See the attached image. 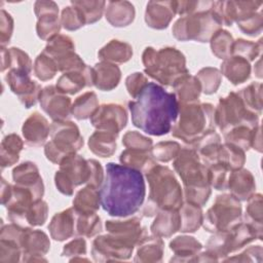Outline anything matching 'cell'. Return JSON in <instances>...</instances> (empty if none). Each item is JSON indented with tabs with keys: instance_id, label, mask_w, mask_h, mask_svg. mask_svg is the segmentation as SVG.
I'll list each match as a JSON object with an SVG mask.
<instances>
[{
	"instance_id": "obj_1",
	"label": "cell",
	"mask_w": 263,
	"mask_h": 263,
	"mask_svg": "<svg viewBox=\"0 0 263 263\" xmlns=\"http://www.w3.org/2000/svg\"><path fill=\"white\" fill-rule=\"evenodd\" d=\"M146 194L145 180L140 171L109 162L100 189L101 205L113 217H127L137 213Z\"/></svg>"
},
{
	"instance_id": "obj_2",
	"label": "cell",
	"mask_w": 263,
	"mask_h": 263,
	"mask_svg": "<svg viewBox=\"0 0 263 263\" xmlns=\"http://www.w3.org/2000/svg\"><path fill=\"white\" fill-rule=\"evenodd\" d=\"M128 109L133 124L152 136L171 132L179 115L175 93L154 82H148L139 96L128 102Z\"/></svg>"
},
{
	"instance_id": "obj_3",
	"label": "cell",
	"mask_w": 263,
	"mask_h": 263,
	"mask_svg": "<svg viewBox=\"0 0 263 263\" xmlns=\"http://www.w3.org/2000/svg\"><path fill=\"white\" fill-rule=\"evenodd\" d=\"M149 184V195L143 208V216H155L161 210L180 209L183 192L173 171L166 165L154 164L145 173Z\"/></svg>"
},
{
	"instance_id": "obj_4",
	"label": "cell",
	"mask_w": 263,
	"mask_h": 263,
	"mask_svg": "<svg viewBox=\"0 0 263 263\" xmlns=\"http://www.w3.org/2000/svg\"><path fill=\"white\" fill-rule=\"evenodd\" d=\"M173 166L184 185L185 200L204 205L211 195L208 167L202 163L195 149L181 148L174 159Z\"/></svg>"
},
{
	"instance_id": "obj_5",
	"label": "cell",
	"mask_w": 263,
	"mask_h": 263,
	"mask_svg": "<svg viewBox=\"0 0 263 263\" xmlns=\"http://www.w3.org/2000/svg\"><path fill=\"white\" fill-rule=\"evenodd\" d=\"M222 25L218 1H199L197 10L177 20L172 32L174 37L181 41L208 42L221 30Z\"/></svg>"
},
{
	"instance_id": "obj_6",
	"label": "cell",
	"mask_w": 263,
	"mask_h": 263,
	"mask_svg": "<svg viewBox=\"0 0 263 263\" xmlns=\"http://www.w3.org/2000/svg\"><path fill=\"white\" fill-rule=\"evenodd\" d=\"M59 165L60 170L54 175V183L64 195H72L74 189L82 184L100 189L104 182L103 166L96 159H85L75 153L65 157Z\"/></svg>"
},
{
	"instance_id": "obj_7",
	"label": "cell",
	"mask_w": 263,
	"mask_h": 263,
	"mask_svg": "<svg viewBox=\"0 0 263 263\" xmlns=\"http://www.w3.org/2000/svg\"><path fill=\"white\" fill-rule=\"evenodd\" d=\"M179 120L172 127V135L193 147L200 139L215 132V108L199 101L179 104Z\"/></svg>"
},
{
	"instance_id": "obj_8",
	"label": "cell",
	"mask_w": 263,
	"mask_h": 263,
	"mask_svg": "<svg viewBox=\"0 0 263 263\" xmlns=\"http://www.w3.org/2000/svg\"><path fill=\"white\" fill-rule=\"evenodd\" d=\"M142 62L145 73L162 85L173 86L178 79L189 74L185 55L175 47L155 49L148 46L143 51Z\"/></svg>"
},
{
	"instance_id": "obj_9",
	"label": "cell",
	"mask_w": 263,
	"mask_h": 263,
	"mask_svg": "<svg viewBox=\"0 0 263 263\" xmlns=\"http://www.w3.org/2000/svg\"><path fill=\"white\" fill-rule=\"evenodd\" d=\"M262 238V229L249 222H237L226 231L215 232L206 243V253L215 261L223 259L255 239Z\"/></svg>"
},
{
	"instance_id": "obj_10",
	"label": "cell",
	"mask_w": 263,
	"mask_h": 263,
	"mask_svg": "<svg viewBox=\"0 0 263 263\" xmlns=\"http://www.w3.org/2000/svg\"><path fill=\"white\" fill-rule=\"evenodd\" d=\"M49 135L50 141L45 144L44 154L54 164H60L65 157L75 154L83 146V137L78 126L70 120L53 121Z\"/></svg>"
},
{
	"instance_id": "obj_11",
	"label": "cell",
	"mask_w": 263,
	"mask_h": 263,
	"mask_svg": "<svg viewBox=\"0 0 263 263\" xmlns=\"http://www.w3.org/2000/svg\"><path fill=\"white\" fill-rule=\"evenodd\" d=\"M259 116L249 110L239 95L234 91L220 98L215 108V123L223 134L239 125L255 127L259 125Z\"/></svg>"
},
{
	"instance_id": "obj_12",
	"label": "cell",
	"mask_w": 263,
	"mask_h": 263,
	"mask_svg": "<svg viewBox=\"0 0 263 263\" xmlns=\"http://www.w3.org/2000/svg\"><path fill=\"white\" fill-rule=\"evenodd\" d=\"M241 217L240 201L232 194H221L203 216L202 226L210 232L228 230L239 222Z\"/></svg>"
},
{
	"instance_id": "obj_13",
	"label": "cell",
	"mask_w": 263,
	"mask_h": 263,
	"mask_svg": "<svg viewBox=\"0 0 263 263\" xmlns=\"http://www.w3.org/2000/svg\"><path fill=\"white\" fill-rule=\"evenodd\" d=\"M74 49L75 45L71 37L58 34L47 41V44L42 51L54 61L60 72L66 73L82 70L87 66Z\"/></svg>"
},
{
	"instance_id": "obj_14",
	"label": "cell",
	"mask_w": 263,
	"mask_h": 263,
	"mask_svg": "<svg viewBox=\"0 0 263 263\" xmlns=\"http://www.w3.org/2000/svg\"><path fill=\"white\" fill-rule=\"evenodd\" d=\"M134 245L130 242L107 233L97 236L92 241L91 255L95 261H122L128 259L134 251Z\"/></svg>"
},
{
	"instance_id": "obj_15",
	"label": "cell",
	"mask_w": 263,
	"mask_h": 263,
	"mask_svg": "<svg viewBox=\"0 0 263 263\" xmlns=\"http://www.w3.org/2000/svg\"><path fill=\"white\" fill-rule=\"evenodd\" d=\"M5 80L10 90L26 108H31L39 101L42 88L38 82L30 78V73L11 69L5 75Z\"/></svg>"
},
{
	"instance_id": "obj_16",
	"label": "cell",
	"mask_w": 263,
	"mask_h": 263,
	"mask_svg": "<svg viewBox=\"0 0 263 263\" xmlns=\"http://www.w3.org/2000/svg\"><path fill=\"white\" fill-rule=\"evenodd\" d=\"M34 12L37 16L36 32L40 39L49 40L58 35L61 30V18H59V6L53 1H36Z\"/></svg>"
},
{
	"instance_id": "obj_17",
	"label": "cell",
	"mask_w": 263,
	"mask_h": 263,
	"mask_svg": "<svg viewBox=\"0 0 263 263\" xmlns=\"http://www.w3.org/2000/svg\"><path fill=\"white\" fill-rule=\"evenodd\" d=\"M89 119L91 125L97 129L118 135L126 126L127 113L121 105L110 103L99 106Z\"/></svg>"
},
{
	"instance_id": "obj_18",
	"label": "cell",
	"mask_w": 263,
	"mask_h": 263,
	"mask_svg": "<svg viewBox=\"0 0 263 263\" xmlns=\"http://www.w3.org/2000/svg\"><path fill=\"white\" fill-rule=\"evenodd\" d=\"M39 103L42 110L53 121L68 120L71 116V100L65 93L61 92L55 85H47L42 88Z\"/></svg>"
},
{
	"instance_id": "obj_19",
	"label": "cell",
	"mask_w": 263,
	"mask_h": 263,
	"mask_svg": "<svg viewBox=\"0 0 263 263\" xmlns=\"http://www.w3.org/2000/svg\"><path fill=\"white\" fill-rule=\"evenodd\" d=\"M20 247L22 249L21 261H46L43 256L49 251L50 241L45 232L24 227L20 236Z\"/></svg>"
},
{
	"instance_id": "obj_20",
	"label": "cell",
	"mask_w": 263,
	"mask_h": 263,
	"mask_svg": "<svg viewBox=\"0 0 263 263\" xmlns=\"http://www.w3.org/2000/svg\"><path fill=\"white\" fill-rule=\"evenodd\" d=\"M105 227L108 233L116 235L134 246H137L147 235L146 228L141 225V219L138 217L127 220H108Z\"/></svg>"
},
{
	"instance_id": "obj_21",
	"label": "cell",
	"mask_w": 263,
	"mask_h": 263,
	"mask_svg": "<svg viewBox=\"0 0 263 263\" xmlns=\"http://www.w3.org/2000/svg\"><path fill=\"white\" fill-rule=\"evenodd\" d=\"M22 133L27 145L40 147L45 144L50 134V125L44 116L34 112L25 120Z\"/></svg>"
},
{
	"instance_id": "obj_22",
	"label": "cell",
	"mask_w": 263,
	"mask_h": 263,
	"mask_svg": "<svg viewBox=\"0 0 263 263\" xmlns=\"http://www.w3.org/2000/svg\"><path fill=\"white\" fill-rule=\"evenodd\" d=\"M93 68L86 66L82 70L63 73L55 84V87L63 93L75 95L84 87L93 85Z\"/></svg>"
},
{
	"instance_id": "obj_23",
	"label": "cell",
	"mask_w": 263,
	"mask_h": 263,
	"mask_svg": "<svg viewBox=\"0 0 263 263\" xmlns=\"http://www.w3.org/2000/svg\"><path fill=\"white\" fill-rule=\"evenodd\" d=\"M12 179L16 185L31 189L38 199H42L44 185L37 165L32 161H26L12 170Z\"/></svg>"
},
{
	"instance_id": "obj_24",
	"label": "cell",
	"mask_w": 263,
	"mask_h": 263,
	"mask_svg": "<svg viewBox=\"0 0 263 263\" xmlns=\"http://www.w3.org/2000/svg\"><path fill=\"white\" fill-rule=\"evenodd\" d=\"M175 15V1H149L146 5L145 22L152 29L163 30L167 28Z\"/></svg>"
},
{
	"instance_id": "obj_25",
	"label": "cell",
	"mask_w": 263,
	"mask_h": 263,
	"mask_svg": "<svg viewBox=\"0 0 263 263\" xmlns=\"http://www.w3.org/2000/svg\"><path fill=\"white\" fill-rule=\"evenodd\" d=\"M227 189L238 200H248L256 190V183L252 173L246 168H237L230 172Z\"/></svg>"
},
{
	"instance_id": "obj_26",
	"label": "cell",
	"mask_w": 263,
	"mask_h": 263,
	"mask_svg": "<svg viewBox=\"0 0 263 263\" xmlns=\"http://www.w3.org/2000/svg\"><path fill=\"white\" fill-rule=\"evenodd\" d=\"M181 216L179 209L161 210L156 214L150 226L151 233L158 237H170L180 230Z\"/></svg>"
},
{
	"instance_id": "obj_27",
	"label": "cell",
	"mask_w": 263,
	"mask_h": 263,
	"mask_svg": "<svg viewBox=\"0 0 263 263\" xmlns=\"http://www.w3.org/2000/svg\"><path fill=\"white\" fill-rule=\"evenodd\" d=\"M136 15L135 6L129 1H108L105 7L107 22L116 28L129 26Z\"/></svg>"
},
{
	"instance_id": "obj_28",
	"label": "cell",
	"mask_w": 263,
	"mask_h": 263,
	"mask_svg": "<svg viewBox=\"0 0 263 263\" xmlns=\"http://www.w3.org/2000/svg\"><path fill=\"white\" fill-rule=\"evenodd\" d=\"M51 238L63 241L75 235V213L73 208H69L57 213L48 225Z\"/></svg>"
},
{
	"instance_id": "obj_29",
	"label": "cell",
	"mask_w": 263,
	"mask_h": 263,
	"mask_svg": "<svg viewBox=\"0 0 263 263\" xmlns=\"http://www.w3.org/2000/svg\"><path fill=\"white\" fill-rule=\"evenodd\" d=\"M93 85L104 91L114 89L120 81L121 71L116 64L101 61L93 67Z\"/></svg>"
},
{
	"instance_id": "obj_30",
	"label": "cell",
	"mask_w": 263,
	"mask_h": 263,
	"mask_svg": "<svg viewBox=\"0 0 263 263\" xmlns=\"http://www.w3.org/2000/svg\"><path fill=\"white\" fill-rule=\"evenodd\" d=\"M170 249L174 252L175 256L171 261H196L202 245L193 236L180 235L175 237L170 242Z\"/></svg>"
},
{
	"instance_id": "obj_31",
	"label": "cell",
	"mask_w": 263,
	"mask_h": 263,
	"mask_svg": "<svg viewBox=\"0 0 263 263\" xmlns=\"http://www.w3.org/2000/svg\"><path fill=\"white\" fill-rule=\"evenodd\" d=\"M221 74L224 75L232 84L238 85L250 78V62L238 55H230L221 64Z\"/></svg>"
},
{
	"instance_id": "obj_32",
	"label": "cell",
	"mask_w": 263,
	"mask_h": 263,
	"mask_svg": "<svg viewBox=\"0 0 263 263\" xmlns=\"http://www.w3.org/2000/svg\"><path fill=\"white\" fill-rule=\"evenodd\" d=\"M138 250L134 261L136 262H160L162 260L164 243L161 237L146 235L137 245Z\"/></svg>"
},
{
	"instance_id": "obj_33",
	"label": "cell",
	"mask_w": 263,
	"mask_h": 263,
	"mask_svg": "<svg viewBox=\"0 0 263 263\" xmlns=\"http://www.w3.org/2000/svg\"><path fill=\"white\" fill-rule=\"evenodd\" d=\"M175 96L179 104L197 102L201 92V85L196 76L187 74L178 79L174 85Z\"/></svg>"
},
{
	"instance_id": "obj_34",
	"label": "cell",
	"mask_w": 263,
	"mask_h": 263,
	"mask_svg": "<svg viewBox=\"0 0 263 263\" xmlns=\"http://www.w3.org/2000/svg\"><path fill=\"white\" fill-rule=\"evenodd\" d=\"M98 57L101 61L112 64H123L133 57V47L127 42L113 39L99 50Z\"/></svg>"
},
{
	"instance_id": "obj_35",
	"label": "cell",
	"mask_w": 263,
	"mask_h": 263,
	"mask_svg": "<svg viewBox=\"0 0 263 263\" xmlns=\"http://www.w3.org/2000/svg\"><path fill=\"white\" fill-rule=\"evenodd\" d=\"M21 70L31 74L33 64L27 52L17 47H1V71Z\"/></svg>"
},
{
	"instance_id": "obj_36",
	"label": "cell",
	"mask_w": 263,
	"mask_h": 263,
	"mask_svg": "<svg viewBox=\"0 0 263 263\" xmlns=\"http://www.w3.org/2000/svg\"><path fill=\"white\" fill-rule=\"evenodd\" d=\"M118 135L97 129L88 139L89 150L100 157H110L116 151V138Z\"/></svg>"
},
{
	"instance_id": "obj_37",
	"label": "cell",
	"mask_w": 263,
	"mask_h": 263,
	"mask_svg": "<svg viewBox=\"0 0 263 263\" xmlns=\"http://www.w3.org/2000/svg\"><path fill=\"white\" fill-rule=\"evenodd\" d=\"M119 160L123 165L140 171L144 174L149 171L154 164H156L155 160L152 157L151 151L139 149L126 148L124 151L121 152Z\"/></svg>"
},
{
	"instance_id": "obj_38",
	"label": "cell",
	"mask_w": 263,
	"mask_h": 263,
	"mask_svg": "<svg viewBox=\"0 0 263 263\" xmlns=\"http://www.w3.org/2000/svg\"><path fill=\"white\" fill-rule=\"evenodd\" d=\"M100 205V190L90 185L80 189L73 199V209L79 213H97Z\"/></svg>"
},
{
	"instance_id": "obj_39",
	"label": "cell",
	"mask_w": 263,
	"mask_h": 263,
	"mask_svg": "<svg viewBox=\"0 0 263 263\" xmlns=\"http://www.w3.org/2000/svg\"><path fill=\"white\" fill-rule=\"evenodd\" d=\"M181 216V232H195L202 225L203 215L201 206L189 201L182 203L179 209Z\"/></svg>"
},
{
	"instance_id": "obj_40",
	"label": "cell",
	"mask_w": 263,
	"mask_h": 263,
	"mask_svg": "<svg viewBox=\"0 0 263 263\" xmlns=\"http://www.w3.org/2000/svg\"><path fill=\"white\" fill-rule=\"evenodd\" d=\"M23 140L16 134L5 136L1 142V168L15 164L20 159V152L23 150Z\"/></svg>"
},
{
	"instance_id": "obj_41",
	"label": "cell",
	"mask_w": 263,
	"mask_h": 263,
	"mask_svg": "<svg viewBox=\"0 0 263 263\" xmlns=\"http://www.w3.org/2000/svg\"><path fill=\"white\" fill-rule=\"evenodd\" d=\"M73 208V206H72ZM75 213V235L92 237L102 231L101 218L97 213Z\"/></svg>"
},
{
	"instance_id": "obj_42",
	"label": "cell",
	"mask_w": 263,
	"mask_h": 263,
	"mask_svg": "<svg viewBox=\"0 0 263 263\" xmlns=\"http://www.w3.org/2000/svg\"><path fill=\"white\" fill-rule=\"evenodd\" d=\"M99 108V100L93 91H86L75 99L71 107V114L78 120L90 118Z\"/></svg>"
},
{
	"instance_id": "obj_43",
	"label": "cell",
	"mask_w": 263,
	"mask_h": 263,
	"mask_svg": "<svg viewBox=\"0 0 263 263\" xmlns=\"http://www.w3.org/2000/svg\"><path fill=\"white\" fill-rule=\"evenodd\" d=\"M260 125V124H259ZM251 127L248 125H239L224 133V140L226 143L233 144L243 151L252 148L253 139L258 126Z\"/></svg>"
},
{
	"instance_id": "obj_44",
	"label": "cell",
	"mask_w": 263,
	"mask_h": 263,
	"mask_svg": "<svg viewBox=\"0 0 263 263\" xmlns=\"http://www.w3.org/2000/svg\"><path fill=\"white\" fill-rule=\"evenodd\" d=\"M217 161L226 164L231 171H233L243 166L246 162V154L239 147L225 142L220 145Z\"/></svg>"
},
{
	"instance_id": "obj_45",
	"label": "cell",
	"mask_w": 263,
	"mask_h": 263,
	"mask_svg": "<svg viewBox=\"0 0 263 263\" xmlns=\"http://www.w3.org/2000/svg\"><path fill=\"white\" fill-rule=\"evenodd\" d=\"M106 1L103 0H75L71 1V4L80 9L84 15L86 25L98 22L105 10Z\"/></svg>"
},
{
	"instance_id": "obj_46",
	"label": "cell",
	"mask_w": 263,
	"mask_h": 263,
	"mask_svg": "<svg viewBox=\"0 0 263 263\" xmlns=\"http://www.w3.org/2000/svg\"><path fill=\"white\" fill-rule=\"evenodd\" d=\"M246 107L254 113L260 115L262 111V84L260 82H252L238 92Z\"/></svg>"
},
{
	"instance_id": "obj_47",
	"label": "cell",
	"mask_w": 263,
	"mask_h": 263,
	"mask_svg": "<svg viewBox=\"0 0 263 263\" xmlns=\"http://www.w3.org/2000/svg\"><path fill=\"white\" fill-rule=\"evenodd\" d=\"M233 41V37L228 31L219 30L210 40L212 52L218 59L225 60L229 58L231 55Z\"/></svg>"
},
{
	"instance_id": "obj_48",
	"label": "cell",
	"mask_w": 263,
	"mask_h": 263,
	"mask_svg": "<svg viewBox=\"0 0 263 263\" xmlns=\"http://www.w3.org/2000/svg\"><path fill=\"white\" fill-rule=\"evenodd\" d=\"M201 85V91L205 95L216 92L222 81V74L219 69L214 67H205L196 74Z\"/></svg>"
},
{
	"instance_id": "obj_49",
	"label": "cell",
	"mask_w": 263,
	"mask_h": 263,
	"mask_svg": "<svg viewBox=\"0 0 263 263\" xmlns=\"http://www.w3.org/2000/svg\"><path fill=\"white\" fill-rule=\"evenodd\" d=\"M208 167V179L211 187L216 190H226L228 177L231 170L224 163L217 161L214 162Z\"/></svg>"
},
{
	"instance_id": "obj_50",
	"label": "cell",
	"mask_w": 263,
	"mask_h": 263,
	"mask_svg": "<svg viewBox=\"0 0 263 263\" xmlns=\"http://www.w3.org/2000/svg\"><path fill=\"white\" fill-rule=\"evenodd\" d=\"M261 49H262L261 39L258 42H253V41L245 40L242 38H238L233 41L231 55H238L250 62V61H254L260 55Z\"/></svg>"
},
{
	"instance_id": "obj_51",
	"label": "cell",
	"mask_w": 263,
	"mask_h": 263,
	"mask_svg": "<svg viewBox=\"0 0 263 263\" xmlns=\"http://www.w3.org/2000/svg\"><path fill=\"white\" fill-rule=\"evenodd\" d=\"M58 67L54 61L43 51L38 54L34 63V75L41 81H47L52 79L57 72Z\"/></svg>"
},
{
	"instance_id": "obj_52",
	"label": "cell",
	"mask_w": 263,
	"mask_h": 263,
	"mask_svg": "<svg viewBox=\"0 0 263 263\" xmlns=\"http://www.w3.org/2000/svg\"><path fill=\"white\" fill-rule=\"evenodd\" d=\"M246 222L251 223L258 229H262L263 221V209H262V194L254 193L248 199V205L246 209Z\"/></svg>"
},
{
	"instance_id": "obj_53",
	"label": "cell",
	"mask_w": 263,
	"mask_h": 263,
	"mask_svg": "<svg viewBox=\"0 0 263 263\" xmlns=\"http://www.w3.org/2000/svg\"><path fill=\"white\" fill-rule=\"evenodd\" d=\"M61 25L68 31H75L86 25V23L80 9L71 4L62 10Z\"/></svg>"
},
{
	"instance_id": "obj_54",
	"label": "cell",
	"mask_w": 263,
	"mask_h": 263,
	"mask_svg": "<svg viewBox=\"0 0 263 263\" xmlns=\"http://www.w3.org/2000/svg\"><path fill=\"white\" fill-rule=\"evenodd\" d=\"M181 146L178 142L175 141H164L157 143L154 147H152L151 154L154 160L160 162H168L176 158Z\"/></svg>"
},
{
	"instance_id": "obj_55",
	"label": "cell",
	"mask_w": 263,
	"mask_h": 263,
	"mask_svg": "<svg viewBox=\"0 0 263 263\" xmlns=\"http://www.w3.org/2000/svg\"><path fill=\"white\" fill-rule=\"evenodd\" d=\"M48 215V205L46 201L38 199L31 205L27 217L26 224L30 226H41L45 223Z\"/></svg>"
},
{
	"instance_id": "obj_56",
	"label": "cell",
	"mask_w": 263,
	"mask_h": 263,
	"mask_svg": "<svg viewBox=\"0 0 263 263\" xmlns=\"http://www.w3.org/2000/svg\"><path fill=\"white\" fill-rule=\"evenodd\" d=\"M237 27L239 30L249 35V36H257L262 32V26H263V16L261 11L254 12L240 21L236 22Z\"/></svg>"
},
{
	"instance_id": "obj_57",
	"label": "cell",
	"mask_w": 263,
	"mask_h": 263,
	"mask_svg": "<svg viewBox=\"0 0 263 263\" xmlns=\"http://www.w3.org/2000/svg\"><path fill=\"white\" fill-rule=\"evenodd\" d=\"M122 144L129 149H139L151 151L153 142L150 138L140 134L137 130H129L122 137Z\"/></svg>"
},
{
	"instance_id": "obj_58",
	"label": "cell",
	"mask_w": 263,
	"mask_h": 263,
	"mask_svg": "<svg viewBox=\"0 0 263 263\" xmlns=\"http://www.w3.org/2000/svg\"><path fill=\"white\" fill-rule=\"evenodd\" d=\"M147 83V77L140 72H135L128 75L125 79V86L127 92L133 99H136L139 96V93L142 91V89L146 86Z\"/></svg>"
},
{
	"instance_id": "obj_59",
	"label": "cell",
	"mask_w": 263,
	"mask_h": 263,
	"mask_svg": "<svg viewBox=\"0 0 263 263\" xmlns=\"http://www.w3.org/2000/svg\"><path fill=\"white\" fill-rule=\"evenodd\" d=\"M13 32V18L9 12L5 9H1L0 11V43L1 47H5V45L10 41Z\"/></svg>"
},
{
	"instance_id": "obj_60",
	"label": "cell",
	"mask_w": 263,
	"mask_h": 263,
	"mask_svg": "<svg viewBox=\"0 0 263 263\" xmlns=\"http://www.w3.org/2000/svg\"><path fill=\"white\" fill-rule=\"evenodd\" d=\"M86 254V241L84 238H75L64 246L62 256L73 257L70 261H76L79 256Z\"/></svg>"
},
{
	"instance_id": "obj_61",
	"label": "cell",
	"mask_w": 263,
	"mask_h": 263,
	"mask_svg": "<svg viewBox=\"0 0 263 263\" xmlns=\"http://www.w3.org/2000/svg\"><path fill=\"white\" fill-rule=\"evenodd\" d=\"M262 248L261 246H252L245 250L241 254L238 256H234L228 259H224L225 261H261L262 257Z\"/></svg>"
},
{
	"instance_id": "obj_62",
	"label": "cell",
	"mask_w": 263,
	"mask_h": 263,
	"mask_svg": "<svg viewBox=\"0 0 263 263\" xmlns=\"http://www.w3.org/2000/svg\"><path fill=\"white\" fill-rule=\"evenodd\" d=\"M252 148L255 149L256 151L258 152H261L262 151V142H261V126L259 125L256 133H255V136H254V139H253V144H252Z\"/></svg>"
},
{
	"instance_id": "obj_63",
	"label": "cell",
	"mask_w": 263,
	"mask_h": 263,
	"mask_svg": "<svg viewBox=\"0 0 263 263\" xmlns=\"http://www.w3.org/2000/svg\"><path fill=\"white\" fill-rule=\"evenodd\" d=\"M255 68L258 69L256 76H257L258 78H261V77H262V75H261V74H262V71H261V60H260V59L258 60V62H257V64H256V66H255Z\"/></svg>"
}]
</instances>
